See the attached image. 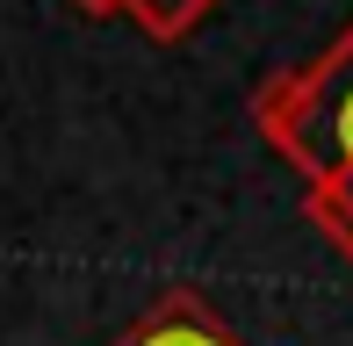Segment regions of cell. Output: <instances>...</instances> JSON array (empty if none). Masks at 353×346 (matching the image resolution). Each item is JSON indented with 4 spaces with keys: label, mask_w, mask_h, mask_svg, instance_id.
I'll list each match as a JSON object with an SVG mask.
<instances>
[{
    "label": "cell",
    "mask_w": 353,
    "mask_h": 346,
    "mask_svg": "<svg viewBox=\"0 0 353 346\" xmlns=\"http://www.w3.org/2000/svg\"><path fill=\"white\" fill-rule=\"evenodd\" d=\"M252 116H260V137L303 173V181L346 173L353 166V29L325 58L267 80L252 94Z\"/></svg>",
    "instance_id": "cell-1"
},
{
    "label": "cell",
    "mask_w": 353,
    "mask_h": 346,
    "mask_svg": "<svg viewBox=\"0 0 353 346\" xmlns=\"http://www.w3.org/2000/svg\"><path fill=\"white\" fill-rule=\"evenodd\" d=\"M116 346H245V339H238L223 318H210L195 289H173L166 303H159L152 318H137Z\"/></svg>",
    "instance_id": "cell-2"
},
{
    "label": "cell",
    "mask_w": 353,
    "mask_h": 346,
    "mask_svg": "<svg viewBox=\"0 0 353 346\" xmlns=\"http://www.w3.org/2000/svg\"><path fill=\"white\" fill-rule=\"evenodd\" d=\"M303 210H310V224L353 260V166H346V173H325V181H310Z\"/></svg>",
    "instance_id": "cell-3"
},
{
    "label": "cell",
    "mask_w": 353,
    "mask_h": 346,
    "mask_svg": "<svg viewBox=\"0 0 353 346\" xmlns=\"http://www.w3.org/2000/svg\"><path fill=\"white\" fill-rule=\"evenodd\" d=\"M210 8H216V0H123V14H130L144 37H159V43L188 37V29H195Z\"/></svg>",
    "instance_id": "cell-4"
},
{
    "label": "cell",
    "mask_w": 353,
    "mask_h": 346,
    "mask_svg": "<svg viewBox=\"0 0 353 346\" xmlns=\"http://www.w3.org/2000/svg\"><path fill=\"white\" fill-rule=\"evenodd\" d=\"M79 14H123V0H72Z\"/></svg>",
    "instance_id": "cell-5"
}]
</instances>
